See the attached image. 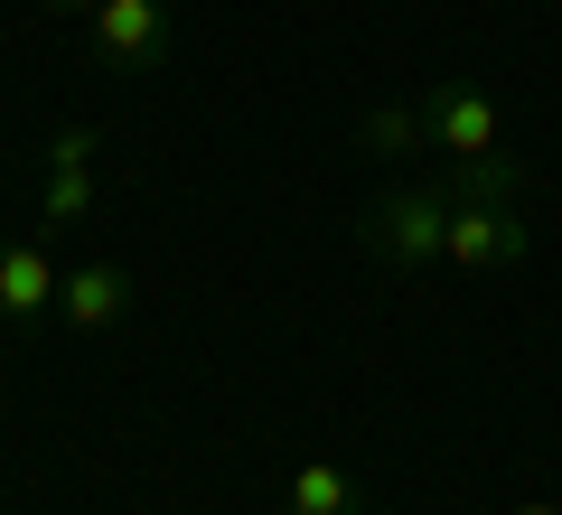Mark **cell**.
<instances>
[{
	"label": "cell",
	"mask_w": 562,
	"mask_h": 515,
	"mask_svg": "<svg viewBox=\"0 0 562 515\" xmlns=\"http://www.w3.org/2000/svg\"><path fill=\"white\" fill-rule=\"evenodd\" d=\"M94 150L103 141L85 132V122H57V132H47V169H94Z\"/></svg>",
	"instance_id": "obj_9"
},
{
	"label": "cell",
	"mask_w": 562,
	"mask_h": 515,
	"mask_svg": "<svg viewBox=\"0 0 562 515\" xmlns=\"http://www.w3.org/2000/svg\"><path fill=\"white\" fill-rule=\"evenodd\" d=\"M422 132H431L441 159H497L506 150V113L479 85H431V94H422Z\"/></svg>",
	"instance_id": "obj_2"
},
{
	"label": "cell",
	"mask_w": 562,
	"mask_h": 515,
	"mask_svg": "<svg viewBox=\"0 0 562 515\" xmlns=\"http://www.w3.org/2000/svg\"><path fill=\"white\" fill-rule=\"evenodd\" d=\"M38 216H47V225H76V216H94V169H47V198H38Z\"/></svg>",
	"instance_id": "obj_8"
},
{
	"label": "cell",
	"mask_w": 562,
	"mask_h": 515,
	"mask_svg": "<svg viewBox=\"0 0 562 515\" xmlns=\"http://www.w3.org/2000/svg\"><path fill=\"white\" fill-rule=\"evenodd\" d=\"M506 515H562V506H506Z\"/></svg>",
	"instance_id": "obj_11"
},
{
	"label": "cell",
	"mask_w": 562,
	"mask_h": 515,
	"mask_svg": "<svg viewBox=\"0 0 562 515\" xmlns=\"http://www.w3.org/2000/svg\"><path fill=\"white\" fill-rule=\"evenodd\" d=\"M366 150H431V132H422V103H375L366 113Z\"/></svg>",
	"instance_id": "obj_7"
},
{
	"label": "cell",
	"mask_w": 562,
	"mask_h": 515,
	"mask_svg": "<svg viewBox=\"0 0 562 515\" xmlns=\"http://www.w3.org/2000/svg\"><path fill=\"white\" fill-rule=\"evenodd\" d=\"M132 310V281L113 272V262H85V272H66V291H57V318L76 337H94V328H113V318Z\"/></svg>",
	"instance_id": "obj_5"
},
{
	"label": "cell",
	"mask_w": 562,
	"mask_h": 515,
	"mask_svg": "<svg viewBox=\"0 0 562 515\" xmlns=\"http://www.w3.org/2000/svg\"><path fill=\"white\" fill-rule=\"evenodd\" d=\"M94 57L103 66H160L169 57V0H103L94 10Z\"/></svg>",
	"instance_id": "obj_3"
},
{
	"label": "cell",
	"mask_w": 562,
	"mask_h": 515,
	"mask_svg": "<svg viewBox=\"0 0 562 515\" xmlns=\"http://www.w3.org/2000/svg\"><path fill=\"white\" fill-rule=\"evenodd\" d=\"M47 10H57V20H94L103 0H47Z\"/></svg>",
	"instance_id": "obj_10"
},
{
	"label": "cell",
	"mask_w": 562,
	"mask_h": 515,
	"mask_svg": "<svg viewBox=\"0 0 562 515\" xmlns=\"http://www.w3.org/2000/svg\"><path fill=\"white\" fill-rule=\"evenodd\" d=\"M281 515H366V496L338 459H310V469H291V506Z\"/></svg>",
	"instance_id": "obj_6"
},
{
	"label": "cell",
	"mask_w": 562,
	"mask_h": 515,
	"mask_svg": "<svg viewBox=\"0 0 562 515\" xmlns=\"http://www.w3.org/2000/svg\"><path fill=\"white\" fill-rule=\"evenodd\" d=\"M366 254L394 262V272H422V262L450 254V179H413V188H384L375 206H366Z\"/></svg>",
	"instance_id": "obj_1"
},
{
	"label": "cell",
	"mask_w": 562,
	"mask_h": 515,
	"mask_svg": "<svg viewBox=\"0 0 562 515\" xmlns=\"http://www.w3.org/2000/svg\"><path fill=\"white\" fill-rule=\"evenodd\" d=\"M57 291H66V272L47 262V244H0V318H47L57 310Z\"/></svg>",
	"instance_id": "obj_4"
}]
</instances>
